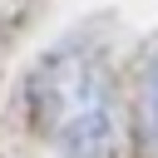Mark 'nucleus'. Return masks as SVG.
<instances>
[{
	"instance_id": "obj_1",
	"label": "nucleus",
	"mask_w": 158,
	"mask_h": 158,
	"mask_svg": "<svg viewBox=\"0 0 158 158\" xmlns=\"http://www.w3.org/2000/svg\"><path fill=\"white\" fill-rule=\"evenodd\" d=\"M35 123L59 138L74 158H104L114 143V94L109 74L89 49L49 54L30 79Z\"/></svg>"
},
{
	"instance_id": "obj_2",
	"label": "nucleus",
	"mask_w": 158,
	"mask_h": 158,
	"mask_svg": "<svg viewBox=\"0 0 158 158\" xmlns=\"http://www.w3.org/2000/svg\"><path fill=\"white\" fill-rule=\"evenodd\" d=\"M138 138L158 158V54L148 59V69L138 79Z\"/></svg>"
}]
</instances>
